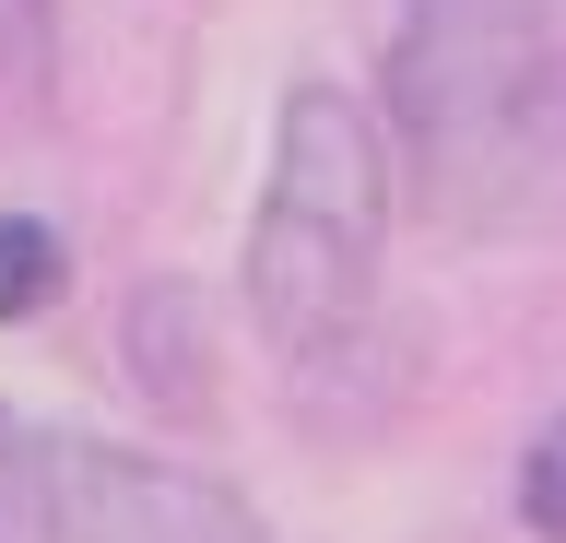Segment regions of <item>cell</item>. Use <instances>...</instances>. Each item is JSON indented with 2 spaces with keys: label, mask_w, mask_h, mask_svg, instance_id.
I'll list each match as a JSON object with an SVG mask.
<instances>
[{
  "label": "cell",
  "mask_w": 566,
  "mask_h": 543,
  "mask_svg": "<svg viewBox=\"0 0 566 543\" xmlns=\"http://www.w3.org/2000/svg\"><path fill=\"white\" fill-rule=\"evenodd\" d=\"M401 201L449 237H566V12L401 0L378 60Z\"/></svg>",
  "instance_id": "6da1fadb"
},
{
  "label": "cell",
  "mask_w": 566,
  "mask_h": 543,
  "mask_svg": "<svg viewBox=\"0 0 566 543\" xmlns=\"http://www.w3.org/2000/svg\"><path fill=\"white\" fill-rule=\"evenodd\" d=\"M389 213H401L389 118L366 95H343L331 72H295L272 107V178H260V213H248V249H237L248 331L283 366H331L366 331Z\"/></svg>",
  "instance_id": "7a4b0ae2"
},
{
  "label": "cell",
  "mask_w": 566,
  "mask_h": 543,
  "mask_svg": "<svg viewBox=\"0 0 566 543\" xmlns=\"http://www.w3.org/2000/svg\"><path fill=\"white\" fill-rule=\"evenodd\" d=\"M0 543H260V508L201 461L0 401Z\"/></svg>",
  "instance_id": "3957f363"
},
{
  "label": "cell",
  "mask_w": 566,
  "mask_h": 543,
  "mask_svg": "<svg viewBox=\"0 0 566 543\" xmlns=\"http://www.w3.org/2000/svg\"><path fill=\"white\" fill-rule=\"evenodd\" d=\"M130 378L166 390L177 414H201L212 378H201V343H189V284H142L130 295Z\"/></svg>",
  "instance_id": "277c9868"
},
{
  "label": "cell",
  "mask_w": 566,
  "mask_h": 543,
  "mask_svg": "<svg viewBox=\"0 0 566 543\" xmlns=\"http://www.w3.org/2000/svg\"><path fill=\"white\" fill-rule=\"evenodd\" d=\"M71 284V237L48 213H0V331L12 320H48Z\"/></svg>",
  "instance_id": "5b68a950"
},
{
  "label": "cell",
  "mask_w": 566,
  "mask_h": 543,
  "mask_svg": "<svg viewBox=\"0 0 566 543\" xmlns=\"http://www.w3.org/2000/svg\"><path fill=\"white\" fill-rule=\"evenodd\" d=\"M520 520L531 532H566V414L520 449Z\"/></svg>",
  "instance_id": "8992f818"
}]
</instances>
